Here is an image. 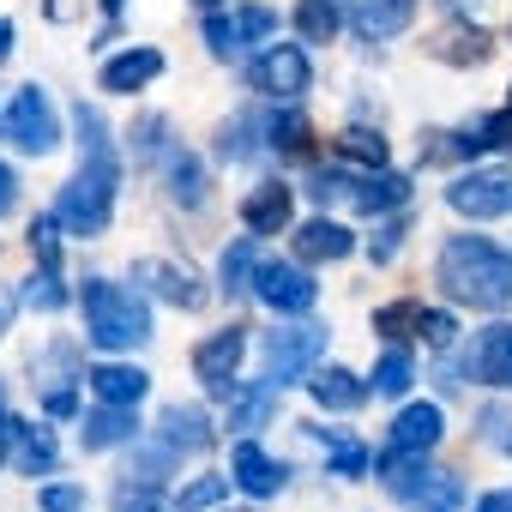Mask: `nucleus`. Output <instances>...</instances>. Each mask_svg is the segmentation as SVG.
Returning a JSON list of instances; mask_svg holds the SVG:
<instances>
[{
  "mask_svg": "<svg viewBox=\"0 0 512 512\" xmlns=\"http://www.w3.org/2000/svg\"><path fill=\"white\" fill-rule=\"evenodd\" d=\"M476 434H482L494 452H506V458H512V404H506V398L482 404V416H476Z\"/></svg>",
  "mask_w": 512,
  "mask_h": 512,
  "instance_id": "35",
  "label": "nucleus"
},
{
  "mask_svg": "<svg viewBox=\"0 0 512 512\" xmlns=\"http://www.w3.org/2000/svg\"><path fill=\"white\" fill-rule=\"evenodd\" d=\"M79 440H85V452H109V446L133 440V404H103V410H91L85 428H79Z\"/></svg>",
  "mask_w": 512,
  "mask_h": 512,
  "instance_id": "27",
  "label": "nucleus"
},
{
  "mask_svg": "<svg viewBox=\"0 0 512 512\" xmlns=\"http://www.w3.org/2000/svg\"><path fill=\"white\" fill-rule=\"evenodd\" d=\"M241 350H247V332L229 326V332H211L199 350H193V374L211 398H235V368H241Z\"/></svg>",
  "mask_w": 512,
  "mask_h": 512,
  "instance_id": "10",
  "label": "nucleus"
},
{
  "mask_svg": "<svg viewBox=\"0 0 512 512\" xmlns=\"http://www.w3.org/2000/svg\"><path fill=\"white\" fill-rule=\"evenodd\" d=\"M163 175H169V193H175V205H205V169H199V157L193 151H169L163 157Z\"/></svg>",
  "mask_w": 512,
  "mask_h": 512,
  "instance_id": "28",
  "label": "nucleus"
},
{
  "mask_svg": "<svg viewBox=\"0 0 512 512\" xmlns=\"http://www.w3.org/2000/svg\"><path fill=\"white\" fill-rule=\"evenodd\" d=\"M79 7H85V0H49V7H43V13H49L55 25H67V19H79Z\"/></svg>",
  "mask_w": 512,
  "mask_h": 512,
  "instance_id": "47",
  "label": "nucleus"
},
{
  "mask_svg": "<svg viewBox=\"0 0 512 512\" xmlns=\"http://www.w3.org/2000/svg\"><path fill=\"white\" fill-rule=\"evenodd\" d=\"M7 55H13V25L0 19V61H7Z\"/></svg>",
  "mask_w": 512,
  "mask_h": 512,
  "instance_id": "50",
  "label": "nucleus"
},
{
  "mask_svg": "<svg viewBox=\"0 0 512 512\" xmlns=\"http://www.w3.org/2000/svg\"><path fill=\"white\" fill-rule=\"evenodd\" d=\"M278 31V13L272 7H235V13H211L205 19V43L217 61H235L247 43H266Z\"/></svg>",
  "mask_w": 512,
  "mask_h": 512,
  "instance_id": "7",
  "label": "nucleus"
},
{
  "mask_svg": "<svg viewBox=\"0 0 512 512\" xmlns=\"http://www.w3.org/2000/svg\"><path fill=\"white\" fill-rule=\"evenodd\" d=\"M0 434H7V422H0Z\"/></svg>",
  "mask_w": 512,
  "mask_h": 512,
  "instance_id": "53",
  "label": "nucleus"
},
{
  "mask_svg": "<svg viewBox=\"0 0 512 512\" xmlns=\"http://www.w3.org/2000/svg\"><path fill=\"white\" fill-rule=\"evenodd\" d=\"M79 302H85V332H91V344H103V350H133V344L151 338V314H145L139 290H121V284H109V278H91Z\"/></svg>",
  "mask_w": 512,
  "mask_h": 512,
  "instance_id": "3",
  "label": "nucleus"
},
{
  "mask_svg": "<svg viewBox=\"0 0 512 512\" xmlns=\"http://www.w3.org/2000/svg\"><path fill=\"white\" fill-rule=\"evenodd\" d=\"M440 7H446V13H476L482 0H440Z\"/></svg>",
  "mask_w": 512,
  "mask_h": 512,
  "instance_id": "49",
  "label": "nucleus"
},
{
  "mask_svg": "<svg viewBox=\"0 0 512 512\" xmlns=\"http://www.w3.org/2000/svg\"><path fill=\"white\" fill-rule=\"evenodd\" d=\"M163 133H169V121H163V115H145V121H139V133H133L139 157H163Z\"/></svg>",
  "mask_w": 512,
  "mask_h": 512,
  "instance_id": "43",
  "label": "nucleus"
},
{
  "mask_svg": "<svg viewBox=\"0 0 512 512\" xmlns=\"http://www.w3.org/2000/svg\"><path fill=\"white\" fill-rule=\"evenodd\" d=\"M229 482H235V476H199L193 488H181L175 506H181V512H205V506H217V500L229 494Z\"/></svg>",
  "mask_w": 512,
  "mask_h": 512,
  "instance_id": "39",
  "label": "nucleus"
},
{
  "mask_svg": "<svg viewBox=\"0 0 512 512\" xmlns=\"http://www.w3.org/2000/svg\"><path fill=\"white\" fill-rule=\"evenodd\" d=\"M199 7H217V0H199Z\"/></svg>",
  "mask_w": 512,
  "mask_h": 512,
  "instance_id": "52",
  "label": "nucleus"
},
{
  "mask_svg": "<svg viewBox=\"0 0 512 512\" xmlns=\"http://www.w3.org/2000/svg\"><path fill=\"white\" fill-rule=\"evenodd\" d=\"M410 199V175H398V169H368V175H356V193H350V205L356 211H398Z\"/></svg>",
  "mask_w": 512,
  "mask_h": 512,
  "instance_id": "21",
  "label": "nucleus"
},
{
  "mask_svg": "<svg viewBox=\"0 0 512 512\" xmlns=\"http://www.w3.org/2000/svg\"><path fill=\"white\" fill-rule=\"evenodd\" d=\"M338 25H344L338 0H302V7H296V31H302L308 43H332V37H338Z\"/></svg>",
  "mask_w": 512,
  "mask_h": 512,
  "instance_id": "30",
  "label": "nucleus"
},
{
  "mask_svg": "<svg viewBox=\"0 0 512 512\" xmlns=\"http://www.w3.org/2000/svg\"><path fill=\"white\" fill-rule=\"evenodd\" d=\"M350 19H356V31H362L368 43H386V37L410 31L416 0H350Z\"/></svg>",
  "mask_w": 512,
  "mask_h": 512,
  "instance_id": "17",
  "label": "nucleus"
},
{
  "mask_svg": "<svg viewBox=\"0 0 512 512\" xmlns=\"http://www.w3.org/2000/svg\"><path fill=\"white\" fill-rule=\"evenodd\" d=\"M55 229H61V217H37V223H31V253H37L43 266L61 260V235H55Z\"/></svg>",
  "mask_w": 512,
  "mask_h": 512,
  "instance_id": "40",
  "label": "nucleus"
},
{
  "mask_svg": "<svg viewBox=\"0 0 512 512\" xmlns=\"http://www.w3.org/2000/svg\"><path fill=\"white\" fill-rule=\"evenodd\" d=\"M434 350H452V338H458V326H452V314H440V308H422V326H416Z\"/></svg>",
  "mask_w": 512,
  "mask_h": 512,
  "instance_id": "42",
  "label": "nucleus"
},
{
  "mask_svg": "<svg viewBox=\"0 0 512 512\" xmlns=\"http://www.w3.org/2000/svg\"><path fill=\"white\" fill-rule=\"evenodd\" d=\"M422 326V302H386L380 314H374V332H386V338H404V332H416Z\"/></svg>",
  "mask_w": 512,
  "mask_h": 512,
  "instance_id": "38",
  "label": "nucleus"
},
{
  "mask_svg": "<svg viewBox=\"0 0 512 512\" xmlns=\"http://www.w3.org/2000/svg\"><path fill=\"white\" fill-rule=\"evenodd\" d=\"M25 302H31V308H43V314H55V308L67 302V290H61L55 266H43V272H31V278H25Z\"/></svg>",
  "mask_w": 512,
  "mask_h": 512,
  "instance_id": "37",
  "label": "nucleus"
},
{
  "mask_svg": "<svg viewBox=\"0 0 512 512\" xmlns=\"http://www.w3.org/2000/svg\"><path fill=\"white\" fill-rule=\"evenodd\" d=\"M266 139H272L284 157H308V139H314V127H308V115H296V109H290V115H278V121L266 127Z\"/></svg>",
  "mask_w": 512,
  "mask_h": 512,
  "instance_id": "33",
  "label": "nucleus"
},
{
  "mask_svg": "<svg viewBox=\"0 0 512 512\" xmlns=\"http://www.w3.org/2000/svg\"><path fill=\"white\" fill-rule=\"evenodd\" d=\"M338 157L368 163V169H386V139L368 133V127H344V133H338Z\"/></svg>",
  "mask_w": 512,
  "mask_h": 512,
  "instance_id": "31",
  "label": "nucleus"
},
{
  "mask_svg": "<svg viewBox=\"0 0 512 512\" xmlns=\"http://www.w3.org/2000/svg\"><path fill=\"white\" fill-rule=\"evenodd\" d=\"M7 434H13V470H19V476H49V470H55V434H49V428L7 422Z\"/></svg>",
  "mask_w": 512,
  "mask_h": 512,
  "instance_id": "23",
  "label": "nucleus"
},
{
  "mask_svg": "<svg viewBox=\"0 0 512 512\" xmlns=\"http://www.w3.org/2000/svg\"><path fill=\"white\" fill-rule=\"evenodd\" d=\"M404 235H410V223H404V217H386V223H380V235H374V266L398 260V247H404Z\"/></svg>",
  "mask_w": 512,
  "mask_h": 512,
  "instance_id": "41",
  "label": "nucleus"
},
{
  "mask_svg": "<svg viewBox=\"0 0 512 512\" xmlns=\"http://www.w3.org/2000/svg\"><path fill=\"white\" fill-rule=\"evenodd\" d=\"M7 133H13V145L31 151V157H49V151L61 145V115H55V103H49L43 85H25V91L13 97V109H7Z\"/></svg>",
  "mask_w": 512,
  "mask_h": 512,
  "instance_id": "5",
  "label": "nucleus"
},
{
  "mask_svg": "<svg viewBox=\"0 0 512 512\" xmlns=\"http://www.w3.org/2000/svg\"><path fill=\"white\" fill-rule=\"evenodd\" d=\"M247 85L266 91V97L296 103V97L308 91V55H302L296 43H278V49H266L260 61H247Z\"/></svg>",
  "mask_w": 512,
  "mask_h": 512,
  "instance_id": "11",
  "label": "nucleus"
},
{
  "mask_svg": "<svg viewBox=\"0 0 512 512\" xmlns=\"http://www.w3.org/2000/svg\"><path fill=\"white\" fill-rule=\"evenodd\" d=\"M43 512H85V488H73V482L43 488Z\"/></svg>",
  "mask_w": 512,
  "mask_h": 512,
  "instance_id": "44",
  "label": "nucleus"
},
{
  "mask_svg": "<svg viewBox=\"0 0 512 512\" xmlns=\"http://www.w3.org/2000/svg\"><path fill=\"white\" fill-rule=\"evenodd\" d=\"M229 470H235V488H241V494H253V500H272V494L290 482V470H284L278 458H266L253 440H241V446H235Z\"/></svg>",
  "mask_w": 512,
  "mask_h": 512,
  "instance_id": "14",
  "label": "nucleus"
},
{
  "mask_svg": "<svg viewBox=\"0 0 512 512\" xmlns=\"http://www.w3.org/2000/svg\"><path fill=\"white\" fill-rule=\"evenodd\" d=\"M260 127H253L247 115H235V121H223V133H217V157L223 163H247L253 151H260V139H253Z\"/></svg>",
  "mask_w": 512,
  "mask_h": 512,
  "instance_id": "32",
  "label": "nucleus"
},
{
  "mask_svg": "<svg viewBox=\"0 0 512 512\" xmlns=\"http://www.w3.org/2000/svg\"><path fill=\"white\" fill-rule=\"evenodd\" d=\"M290 211H296V193H290L284 181H266V187H253V193L241 199V223H247L253 235H278V229H290Z\"/></svg>",
  "mask_w": 512,
  "mask_h": 512,
  "instance_id": "15",
  "label": "nucleus"
},
{
  "mask_svg": "<svg viewBox=\"0 0 512 512\" xmlns=\"http://www.w3.org/2000/svg\"><path fill=\"white\" fill-rule=\"evenodd\" d=\"M253 296H260L272 314H308L314 308V278L302 266H284V260H260V272H253Z\"/></svg>",
  "mask_w": 512,
  "mask_h": 512,
  "instance_id": "12",
  "label": "nucleus"
},
{
  "mask_svg": "<svg viewBox=\"0 0 512 512\" xmlns=\"http://www.w3.org/2000/svg\"><path fill=\"white\" fill-rule=\"evenodd\" d=\"M121 512H169L163 500H151L145 488H121Z\"/></svg>",
  "mask_w": 512,
  "mask_h": 512,
  "instance_id": "45",
  "label": "nucleus"
},
{
  "mask_svg": "<svg viewBox=\"0 0 512 512\" xmlns=\"http://www.w3.org/2000/svg\"><path fill=\"white\" fill-rule=\"evenodd\" d=\"M157 440H163L169 452H205V446H211V416H205L199 404H169V410L157 416Z\"/></svg>",
  "mask_w": 512,
  "mask_h": 512,
  "instance_id": "16",
  "label": "nucleus"
},
{
  "mask_svg": "<svg viewBox=\"0 0 512 512\" xmlns=\"http://www.w3.org/2000/svg\"><path fill=\"white\" fill-rule=\"evenodd\" d=\"M85 380H91L97 404H139V398L151 392V374H145V368H127V362H103V368H91Z\"/></svg>",
  "mask_w": 512,
  "mask_h": 512,
  "instance_id": "22",
  "label": "nucleus"
},
{
  "mask_svg": "<svg viewBox=\"0 0 512 512\" xmlns=\"http://www.w3.org/2000/svg\"><path fill=\"white\" fill-rule=\"evenodd\" d=\"M133 284L151 290V296L169 302V308H187V314H199V308L211 302L205 284H199V272H193V266H175V260H133Z\"/></svg>",
  "mask_w": 512,
  "mask_h": 512,
  "instance_id": "9",
  "label": "nucleus"
},
{
  "mask_svg": "<svg viewBox=\"0 0 512 512\" xmlns=\"http://www.w3.org/2000/svg\"><path fill=\"white\" fill-rule=\"evenodd\" d=\"M278 380H266V386H235V398H229V428H241V434H253V428H266L272 422V410H278Z\"/></svg>",
  "mask_w": 512,
  "mask_h": 512,
  "instance_id": "26",
  "label": "nucleus"
},
{
  "mask_svg": "<svg viewBox=\"0 0 512 512\" xmlns=\"http://www.w3.org/2000/svg\"><path fill=\"white\" fill-rule=\"evenodd\" d=\"M470 374L488 380V386H506V380H512V320L488 326V332L470 344Z\"/></svg>",
  "mask_w": 512,
  "mask_h": 512,
  "instance_id": "19",
  "label": "nucleus"
},
{
  "mask_svg": "<svg viewBox=\"0 0 512 512\" xmlns=\"http://www.w3.org/2000/svg\"><path fill=\"white\" fill-rule=\"evenodd\" d=\"M253 272H260V260H253V241H235L229 253H223V290L235 296V290H253Z\"/></svg>",
  "mask_w": 512,
  "mask_h": 512,
  "instance_id": "36",
  "label": "nucleus"
},
{
  "mask_svg": "<svg viewBox=\"0 0 512 512\" xmlns=\"http://www.w3.org/2000/svg\"><path fill=\"white\" fill-rule=\"evenodd\" d=\"M157 73H163V55H157V49H127V55L103 61V91H115V97H133V91H145Z\"/></svg>",
  "mask_w": 512,
  "mask_h": 512,
  "instance_id": "20",
  "label": "nucleus"
},
{
  "mask_svg": "<svg viewBox=\"0 0 512 512\" xmlns=\"http://www.w3.org/2000/svg\"><path fill=\"white\" fill-rule=\"evenodd\" d=\"M308 392H314V404H320V410H356L374 386H368V380H356L350 368H314Z\"/></svg>",
  "mask_w": 512,
  "mask_h": 512,
  "instance_id": "24",
  "label": "nucleus"
},
{
  "mask_svg": "<svg viewBox=\"0 0 512 512\" xmlns=\"http://www.w3.org/2000/svg\"><path fill=\"white\" fill-rule=\"evenodd\" d=\"M476 512H512V488H500V494H488Z\"/></svg>",
  "mask_w": 512,
  "mask_h": 512,
  "instance_id": "48",
  "label": "nucleus"
},
{
  "mask_svg": "<svg viewBox=\"0 0 512 512\" xmlns=\"http://www.w3.org/2000/svg\"><path fill=\"white\" fill-rule=\"evenodd\" d=\"M13 205H19V175H13L7 163H0V217H7Z\"/></svg>",
  "mask_w": 512,
  "mask_h": 512,
  "instance_id": "46",
  "label": "nucleus"
},
{
  "mask_svg": "<svg viewBox=\"0 0 512 512\" xmlns=\"http://www.w3.org/2000/svg\"><path fill=\"white\" fill-rule=\"evenodd\" d=\"M410 380H416L410 356H404V350H386V356H380V368H374V392H380V398H404V392H410Z\"/></svg>",
  "mask_w": 512,
  "mask_h": 512,
  "instance_id": "34",
  "label": "nucleus"
},
{
  "mask_svg": "<svg viewBox=\"0 0 512 512\" xmlns=\"http://www.w3.org/2000/svg\"><path fill=\"white\" fill-rule=\"evenodd\" d=\"M386 488L410 506V512H458L464 506V482L452 470H428V464H404V458H380Z\"/></svg>",
  "mask_w": 512,
  "mask_h": 512,
  "instance_id": "4",
  "label": "nucleus"
},
{
  "mask_svg": "<svg viewBox=\"0 0 512 512\" xmlns=\"http://www.w3.org/2000/svg\"><path fill=\"white\" fill-rule=\"evenodd\" d=\"M0 332H7V308H0Z\"/></svg>",
  "mask_w": 512,
  "mask_h": 512,
  "instance_id": "51",
  "label": "nucleus"
},
{
  "mask_svg": "<svg viewBox=\"0 0 512 512\" xmlns=\"http://www.w3.org/2000/svg\"><path fill=\"white\" fill-rule=\"evenodd\" d=\"M350 247H356V235L344 223H332V217H314V223L296 229V253H302V260H344Z\"/></svg>",
  "mask_w": 512,
  "mask_h": 512,
  "instance_id": "25",
  "label": "nucleus"
},
{
  "mask_svg": "<svg viewBox=\"0 0 512 512\" xmlns=\"http://www.w3.org/2000/svg\"><path fill=\"white\" fill-rule=\"evenodd\" d=\"M79 151H85V163H79V175L61 187L55 217H61V229H73V235H103L109 217H115L121 163H115L109 121H103V109H91V103H79Z\"/></svg>",
  "mask_w": 512,
  "mask_h": 512,
  "instance_id": "1",
  "label": "nucleus"
},
{
  "mask_svg": "<svg viewBox=\"0 0 512 512\" xmlns=\"http://www.w3.org/2000/svg\"><path fill=\"white\" fill-rule=\"evenodd\" d=\"M326 452H332V476H344V482H356V476H368V446H356L350 434H338V428H308Z\"/></svg>",
  "mask_w": 512,
  "mask_h": 512,
  "instance_id": "29",
  "label": "nucleus"
},
{
  "mask_svg": "<svg viewBox=\"0 0 512 512\" xmlns=\"http://www.w3.org/2000/svg\"><path fill=\"white\" fill-rule=\"evenodd\" d=\"M440 434H446V416H440V404H404L398 410V422H392V458H422L428 446H440Z\"/></svg>",
  "mask_w": 512,
  "mask_h": 512,
  "instance_id": "13",
  "label": "nucleus"
},
{
  "mask_svg": "<svg viewBox=\"0 0 512 512\" xmlns=\"http://www.w3.org/2000/svg\"><path fill=\"white\" fill-rule=\"evenodd\" d=\"M260 350H266V374L278 386H290V380L314 374V362L326 356V326H278V332H266Z\"/></svg>",
  "mask_w": 512,
  "mask_h": 512,
  "instance_id": "6",
  "label": "nucleus"
},
{
  "mask_svg": "<svg viewBox=\"0 0 512 512\" xmlns=\"http://www.w3.org/2000/svg\"><path fill=\"white\" fill-rule=\"evenodd\" d=\"M446 205L458 211V217H512V175H500V169H470V175H458L452 187H446Z\"/></svg>",
  "mask_w": 512,
  "mask_h": 512,
  "instance_id": "8",
  "label": "nucleus"
},
{
  "mask_svg": "<svg viewBox=\"0 0 512 512\" xmlns=\"http://www.w3.org/2000/svg\"><path fill=\"white\" fill-rule=\"evenodd\" d=\"M440 290L464 308H482V314H500L512 308V253L482 241V235H452L440 247V266H434Z\"/></svg>",
  "mask_w": 512,
  "mask_h": 512,
  "instance_id": "2",
  "label": "nucleus"
},
{
  "mask_svg": "<svg viewBox=\"0 0 512 512\" xmlns=\"http://www.w3.org/2000/svg\"><path fill=\"white\" fill-rule=\"evenodd\" d=\"M428 55L446 61V67H482V61L494 55V43H488V31H476V25H446V31L428 37Z\"/></svg>",
  "mask_w": 512,
  "mask_h": 512,
  "instance_id": "18",
  "label": "nucleus"
}]
</instances>
